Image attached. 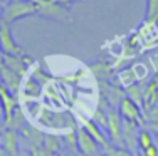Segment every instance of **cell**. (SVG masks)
I'll list each match as a JSON object with an SVG mask.
<instances>
[{
    "label": "cell",
    "instance_id": "34",
    "mask_svg": "<svg viewBox=\"0 0 158 156\" xmlns=\"http://www.w3.org/2000/svg\"><path fill=\"white\" fill-rule=\"evenodd\" d=\"M3 55H5V54H3V50H2V47H0V62H2V61H3Z\"/></svg>",
    "mask_w": 158,
    "mask_h": 156
},
{
    "label": "cell",
    "instance_id": "32",
    "mask_svg": "<svg viewBox=\"0 0 158 156\" xmlns=\"http://www.w3.org/2000/svg\"><path fill=\"white\" fill-rule=\"evenodd\" d=\"M2 24H3V3L0 0V27H2Z\"/></svg>",
    "mask_w": 158,
    "mask_h": 156
},
{
    "label": "cell",
    "instance_id": "14",
    "mask_svg": "<svg viewBox=\"0 0 158 156\" xmlns=\"http://www.w3.org/2000/svg\"><path fill=\"white\" fill-rule=\"evenodd\" d=\"M19 133H20L22 138H25L29 150H34V148H39V146H42V144H44L46 133H42L39 128H34V126L29 124V122H25V126Z\"/></svg>",
    "mask_w": 158,
    "mask_h": 156
},
{
    "label": "cell",
    "instance_id": "26",
    "mask_svg": "<svg viewBox=\"0 0 158 156\" xmlns=\"http://www.w3.org/2000/svg\"><path fill=\"white\" fill-rule=\"evenodd\" d=\"M145 121H146V122L158 121V104H156V106H153L152 109L145 111Z\"/></svg>",
    "mask_w": 158,
    "mask_h": 156
},
{
    "label": "cell",
    "instance_id": "27",
    "mask_svg": "<svg viewBox=\"0 0 158 156\" xmlns=\"http://www.w3.org/2000/svg\"><path fill=\"white\" fill-rule=\"evenodd\" d=\"M140 156H158V148H156V144L153 143L152 146H148L146 150H143Z\"/></svg>",
    "mask_w": 158,
    "mask_h": 156
},
{
    "label": "cell",
    "instance_id": "20",
    "mask_svg": "<svg viewBox=\"0 0 158 156\" xmlns=\"http://www.w3.org/2000/svg\"><path fill=\"white\" fill-rule=\"evenodd\" d=\"M153 143H155V136H153L145 126L140 128V133H138V150L143 151V150H146L148 146H152Z\"/></svg>",
    "mask_w": 158,
    "mask_h": 156
},
{
    "label": "cell",
    "instance_id": "8",
    "mask_svg": "<svg viewBox=\"0 0 158 156\" xmlns=\"http://www.w3.org/2000/svg\"><path fill=\"white\" fill-rule=\"evenodd\" d=\"M118 111H119V114H121L123 119L135 121V122H138L140 126H145V122H146L145 121V113H143L141 107L138 106V104H135L130 98H126V96L123 98Z\"/></svg>",
    "mask_w": 158,
    "mask_h": 156
},
{
    "label": "cell",
    "instance_id": "6",
    "mask_svg": "<svg viewBox=\"0 0 158 156\" xmlns=\"http://www.w3.org/2000/svg\"><path fill=\"white\" fill-rule=\"evenodd\" d=\"M101 86V98L106 99V104L113 109H118L125 98V89H121L118 84H111L110 81H99Z\"/></svg>",
    "mask_w": 158,
    "mask_h": 156
},
{
    "label": "cell",
    "instance_id": "12",
    "mask_svg": "<svg viewBox=\"0 0 158 156\" xmlns=\"http://www.w3.org/2000/svg\"><path fill=\"white\" fill-rule=\"evenodd\" d=\"M138 39H140V42L143 44L145 47H155L158 46V24H153V22H143L140 25V29H138L136 32Z\"/></svg>",
    "mask_w": 158,
    "mask_h": 156
},
{
    "label": "cell",
    "instance_id": "13",
    "mask_svg": "<svg viewBox=\"0 0 158 156\" xmlns=\"http://www.w3.org/2000/svg\"><path fill=\"white\" fill-rule=\"evenodd\" d=\"M158 102V72L148 82L145 84V92H143V113L152 109Z\"/></svg>",
    "mask_w": 158,
    "mask_h": 156
},
{
    "label": "cell",
    "instance_id": "7",
    "mask_svg": "<svg viewBox=\"0 0 158 156\" xmlns=\"http://www.w3.org/2000/svg\"><path fill=\"white\" fill-rule=\"evenodd\" d=\"M140 128H143V126H140L138 122L123 119V144L135 156H138V133H140Z\"/></svg>",
    "mask_w": 158,
    "mask_h": 156
},
{
    "label": "cell",
    "instance_id": "4",
    "mask_svg": "<svg viewBox=\"0 0 158 156\" xmlns=\"http://www.w3.org/2000/svg\"><path fill=\"white\" fill-rule=\"evenodd\" d=\"M108 138L111 144L119 148H125L123 144V118L118 109H108Z\"/></svg>",
    "mask_w": 158,
    "mask_h": 156
},
{
    "label": "cell",
    "instance_id": "29",
    "mask_svg": "<svg viewBox=\"0 0 158 156\" xmlns=\"http://www.w3.org/2000/svg\"><path fill=\"white\" fill-rule=\"evenodd\" d=\"M59 156H81V154H79V151H73V150H66L64 148L61 153H59Z\"/></svg>",
    "mask_w": 158,
    "mask_h": 156
},
{
    "label": "cell",
    "instance_id": "3",
    "mask_svg": "<svg viewBox=\"0 0 158 156\" xmlns=\"http://www.w3.org/2000/svg\"><path fill=\"white\" fill-rule=\"evenodd\" d=\"M0 47H2L3 54L5 55H24L27 54L25 49L17 44L15 37H14V32H12V25L3 22L2 27H0Z\"/></svg>",
    "mask_w": 158,
    "mask_h": 156
},
{
    "label": "cell",
    "instance_id": "38",
    "mask_svg": "<svg viewBox=\"0 0 158 156\" xmlns=\"http://www.w3.org/2000/svg\"><path fill=\"white\" fill-rule=\"evenodd\" d=\"M9 2H10V0H9Z\"/></svg>",
    "mask_w": 158,
    "mask_h": 156
},
{
    "label": "cell",
    "instance_id": "9",
    "mask_svg": "<svg viewBox=\"0 0 158 156\" xmlns=\"http://www.w3.org/2000/svg\"><path fill=\"white\" fill-rule=\"evenodd\" d=\"M3 64L7 66V67H10L12 70H15L19 76L25 77L29 74V70L35 62H34V59L31 55L24 54V55H3Z\"/></svg>",
    "mask_w": 158,
    "mask_h": 156
},
{
    "label": "cell",
    "instance_id": "37",
    "mask_svg": "<svg viewBox=\"0 0 158 156\" xmlns=\"http://www.w3.org/2000/svg\"><path fill=\"white\" fill-rule=\"evenodd\" d=\"M32 2H34V0H32Z\"/></svg>",
    "mask_w": 158,
    "mask_h": 156
},
{
    "label": "cell",
    "instance_id": "5",
    "mask_svg": "<svg viewBox=\"0 0 158 156\" xmlns=\"http://www.w3.org/2000/svg\"><path fill=\"white\" fill-rule=\"evenodd\" d=\"M77 151L81 156H101L103 154V148L99 146V143L84 128H77Z\"/></svg>",
    "mask_w": 158,
    "mask_h": 156
},
{
    "label": "cell",
    "instance_id": "2",
    "mask_svg": "<svg viewBox=\"0 0 158 156\" xmlns=\"http://www.w3.org/2000/svg\"><path fill=\"white\" fill-rule=\"evenodd\" d=\"M35 3L32 0H10L3 5V22L15 24V22L35 15Z\"/></svg>",
    "mask_w": 158,
    "mask_h": 156
},
{
    "label": "cell",
    "instance_id": "36",
    "mask_svg": "<svg viewBox=\"0 0 158 156\" xmlns=\"http://www.w3.org/2000/svg\"><path fill=\"white\" fill-rule=\"evenodd\" d=\"M101 156H106V154H101Z\"/></svg>",
    "mask_w": 158,
    "mask_h": 156
},
{
    "label": "cell",
    "instance_id": "21",
    "mask_svg": "<svg viewBox=\"0 0 158 156\" xmlns=\"http://www.w3.org/2000/svg\"><path fill=\"white\" fill-rule=\"evenodd\" d=\"M91 121L96 122V124L99 126L103 131H106V134H108V109H103V107L98 106L96 111H94V114H93V119Z\"/></svg>",
    "mask_w": 158,
    "mask_h": 156
},
{
    "label": "cell",
    "instance_id": "1",
    "mask_svg": "<svg viewBox=\"0 0 158 156\" xmlns=\"http://www.w3.org/2000/svg\"><path fill=\"white\" fill-rule=\"evenodd\" d=\"M35 3V15H40L49 20L62 22V24H71L73 22V14L67 7H62L56 3L54 0H34Z\"/></svg>",
    "mask_w": 158,
    "mask_h": 156
},
{
    "label": "cell",
    "instance_id": "11",
    "mask_svg": "<svg viewBox=\"0 0 158 156\" xmlns=\"http://www.w3.org/2000/svg\"><path fill=\"white\" fill-rule=\"evenodd\" d=\"M0 76H2V84L5 86L7 91L12 92L14 96H17V92L22 87V79L24 77L19 76L15 70H12L10 67H7L3 62H0Z\"/></svg>",
    "mask_w": 158,
    "mask_h": 156
},
{
    "label": "cell",
    "instance_id": "33",
    "mask_svg": "<svg viewBox=\"0 0 158 156\" xmlns=\"http://www.w3.org/2000/svg\"><path fill=\"white\" fill-rule=\"evenodd\" d=\"M0 156H10L9 153H7L5 150H2V148H0Z\"/></svg>",
    "mask_w": 158,
    "mask_h": 156
},
{
    "label": "cell",
    "instance_id": "19",
    "mask_svg": "<svg viewBox=\"0 0 158 156\" xmlns=\"http://www.w3.org/2000/svg\"><path fill=\"white\" fill-rule=\"evenodd\" d=\"M91 70L99 81H110V77L113 74V66L106 64V62H103V61H98L94 64H91Z\"/></svg>",
    "mask_w": 158,
    "mask_h": 156
},
{
    "label": "cell",
    "instance_id": "15",
    "mask_svg": "<svg viewBox=\"0 0 158 156\" xmlns=\"http://www.w3.org/2000/svg\"><path fill=\"white\" fill-rule=\"evenodd\" d=\"M0 101H2V107H3V113H5V121H7L14 113H15L17 107H19L17 98L12 94V92L7 91L5 86H2V87H0ZM5 121H3V122H5Z\"/></svg>",
    "mask_w": 158,
    "mask_h": 156
},
{
    "label": "cell",
    "instance_id": "24",
    "mask_svg": "<svg viewBox=\"0 0 158 156\" xmlns=\"http://www.w3.org/2000/svg\"><path fill=\"white\" fill-rule=\"evenodd\" d=\"M103 154L106 156H135L130 150L126 148H119V146H114V144H110L108 148L103 150Z\"/></svg>",
    "mask_w": 158,
    "mask_h": 156
},
{
    "label": "cell",
    "instance_id": "35",
    "mask_svg": "<svg viewBox=\"0 0 158 156\" xmlns=\"http://www.w3.org/2000/svg\"><path fill=\"white\" fill-rule=\"evenodd\" d=\"M3 86V84H2V76H0V87H2Z\"/></svg>",
    "mask_w": 158,
    "mask_h": 156
},
{
    "label": "cell",
    "instance_id": "10",
    "mask_svg": "<svg viewBox=\"0 0 158 156\" xmlns=\"http://www.w3.org/2000/svg\"><path fill=\"white\" fill-rule=\"evenodd\" d=\"M0 148L5 150L10 156H19L20 153V133L15 129L3 128L0 133Z\"/></svg>",
    "mask_w": 158,
    "mask_h": 156
},
{
    "label": "cell",
    "instance_id": "28",
    "mask_svg": "<svg viewBox=\"0 0 158 156\" xmlns=\"http://www.w3.org/2000/svg\"><path fill=\"white\" fill-rule=\"evenodd\" d=\"M145 128L152 133L153 136L158 138V121H153V122H145Z\"/></svg>",
    "mask_w": 158,
    "mask_h": 156
},
{
    "label": "cell",
    "instance_id": "22",
    "mask_svg": "<svg viewBox=\"0 0 158 156\" xmlns=\"http://www.w3.org/2000/svg\"><path fill=\"white\" fill-rule=\"evenodd\" d=\"M145 20L158 24V0H146Z\"/></svg>",
    "mask_w": 158,
    "mask_h": 156
},
{
    "label": "cell",
    "instance_id": "30",
    "mask_svg": "<svg viewBox=\"0 0 158 156\" xmlns=\"http://www.w3.org/2000/svg\"><path fill=\"white\" fill-rule=\"evenodd\" d=\"M56 3H59V5H62V7H67V9H69L71 5H73V3H76L77 0H54Z\"/></svg>",
    "mask_w": 158,
    "mask_h": 156
},
{
    "label": "cell",
    "instance_id": "17",
    "mask_svg": "<svg viewBox=\"0 0 158 156\" xmlns=\"http://www.w3.org/2000/svg\"><path fill=\"white\" fill-rule=\"evenodd\" d=\"M143 92H145V84L143 82H133L130 84V86L125 87V94L126 98H130L131 101H133L135 104H138V106L143 109Z\"/></svg>",
    "mask_w": 158,
    "mask_h": 156
},
{
    "label": "cell",
    "instance_id": "16",
    "mask_svg": "<svg viewBox=\"0 0 158 156\" xmlns=\"http://www.w3.org/2000/svg\"><path fill=\"white\" fill-rule=\"evenodd\" d=\"M82 128L86 129V131L89 133V134L93 136V138H94L98 143H99V146L103 148H108L111 144V141H110V138H108V134H106V131H103V129L99 128V126L96 124V122H93L91 119H88L84 122V126H82Z\"/></svg>",
    "mask_w": 158,
    "mask_h": 156
},
{
    "label": "cell",
    "instance_id": "25",
    "mask_svg": "<svg viewBox=\"0 0 158 156\" xmlns=\"http://www.w3.org/2000/svg\"><path fill=\"white\" fill-rule=\"evenodd\" d=\"M31 154H32V156H59V153H56V151L47 150L46 146L34 148V150H31Z\"/></svg>",
    "mask_w": 158,
    "mask_h": 156
},
{
    "label": "cell",
    "instance_id": "23",
    "mask_svg": "<svg viewBox=\"0 0 158 156\" xmlns=\"http://www.w3.org/2000/svg\"><path fill=\"white\" fill-rule=\"evenodd\" d=\"M42 146H46L51 151H56V153H61L62 151V138H59L57 134H46Z\"/></svg>",
    "mask_w": 158,
    "mask_h": 156
},
{
    "label": "cell",
    "instance_id": "31",
    "mask_svg": "<svg viewBox=\"0 0 158 156\" xmlns=\"http://www.w3.org/2000/svg\"><path fill=\"white\" fill-rule=\"evenodd\" d=\"M3 121H5V113H3L2 102H0V126H3Z\"/></svg>",
    "mask_w": 158,
    "mask_h": 156
},
{
    "label": "cell",
    "instance_id": "18",
    "mask_svg": "<svg viewBox=\"0 0 158 156\" xmlns=\"http://www.w3.org/2000/svg\"><path fill=\"white\" fill-rule=\"evenodd\" d=\"M25 122H27V119H25L24 111H22L20 107H17L15 113H14L12 116L9 118V119L3 122V128H9V129H15V131H20V129L25 126Z\"/></svg>",
    "mask_w": 158,
    "mask_h": 156
}]
</instances>
